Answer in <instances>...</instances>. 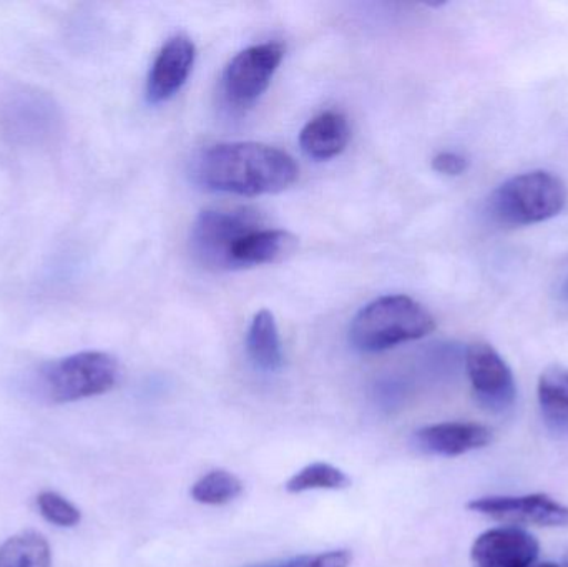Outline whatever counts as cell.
<instances>
[{
  "instance_id": "10",
  "label": "cell",
  "mask_w": 568,
  "mask_h": 567,
  "mask_svg": "<svg viewBox=\"0 0 568 567\" xmlns=\"http://www.w3.org/2000/svg\"><path fill=\"white\" fill-rule=\"evenodd\" d=\"M195 43L186 36H175L162 47L146 83L150 103H162L180 92L195 63Z\"/></svg>"
},
{
  "instance_id": "5",
  "label": "cell",
  "mask_w": 568,
  "mask_h": 567,
  "mask_svg": "<svg viewBox=\"0 0 568 567\" xmlns=\"http://www.w3.org/2000/svg\"><path fill=\"white\" fill-rule=\"evenodd\" d=\"M263 225L258 212L248 209L205 210L192 229V252L210 270H232L235 243Z\"/></svg>"
},
{
  "instance_id": "4",
  "label": "cell",
  "mask_w": 568,
  "mask_h": 567,
  "mask_svg": "<svg viewBox=\"0 0 568 567\" xmlns=\"http://www.w3.org/2000/svg\"><path fill=\"white\" fill-rule=\"evenodd\" d=\"M119 363L109 353L82 352L43 366L39 388L47 402H79L110 392L119 382Z\"/></svg>"
},
{
  "instance_id": "8",
  "label": "cell",
  "mask_w": 568,
  "mask_h": 567,
  "mask_svg": "<svg viewBox=\"0 0 568 567\" xmlns=\"http://www.w3.org/2000/svg\"><path fill=\"white\" fill-rule=\"evenodd\" d=\"M470 512L479 513L496 522L509 525L568 526V506L549 495L536 493L526 496H489L474 499L467 505Z\"/></svg>"
},
{
  "instance_id": "6",
  "label": "cell",
  "mask_w": 568,
  "mask_h": 567,
  "mask_svg": "<svg viewBox=\"0 0 568 567\" xmlns=\"http://www.w3.org/2000/svg\"><path fill=\"white\" fill-rule=\"evenodd\" d=\"M284 57L280 43H260L233 57L223 73V92L235 107H248L265 93Z\"/></svg>"
},
{
  "instance_id": "1",
  "label": "cell",
  "mask_w": 568,
  "mask_h": 567,
  "mask_svg": "<svg viewBox=\"0 0 568 567\" xmlns=\"http://www.w3.org/2000/svg\"><path fill=\"white\" fill-rule=\"evenodd\" d=\"M297 172L293 156L256 142L219 143L192 160V176L199 185L242 196L283 192L296 182Z\"/></svg>"
},
{
  "instance_id": "3",
  "label": "cell",
  "mask_w": 568,
  "mask_h": 567,
  "mask_svg": "<svg viewBox=\"0 0 568 567\" xmlns=\"http://www.w3.org/2000/svg\"><path fill=\"white\" fill-rule=\"evenodd\" d=\"M567 189L559 176L544 170L513 176L493 193L489 212L507 226H526L546 222L562 212Z\"/></svg>"
},
{
  "instance_id": "17",
  "label": "cell",
  "mask_w": 568,
  "mask_h": 567,
  "mask_svg": "<svg viewBox=\"0 0 568 567\" xmlns=\"http://www.w3.org/2000/svg\"><path fill=\"white\" fill-rule=\"evenodd\" d=\"M243 483L226 469H215L193 485L192 498L200 505L222 506L239 498Z\"/></svg>"
},
{
  "instance_id": "23",
  "label": "cell",
  "mask_w": 568,
  "mask_h": 567,
  "mask_svg": "<svg viewBox=\"0 0 568 567\" xmlns=\"http://www.w3.org/2000/svg\"><path fill=\"white\" fill-rule=\"evenodd\" d=\"M534 567H559V566L552 565V563H546V565H539V566H534Z\"/></svg>"
},
{
  "instance_id": "16",
  "label": "cell",
  "mask_w": 568,
  "mask_h": 567,
  "mask_svg": "<svg viewBox=\"0 0 568 567\" xmlns=\"http://www.w3.org/2000/svg\"><path fill=\"white\" fill-rule=\"evenodd\" d=\"M52 553L39 533L26 531L12 536L0 546V567H50Z\"/></svg>"
},
{
  "instance_id": "12",
  "label": "cell",
  "mask_w": 568,
  "mask_h": 567,
  "mask_svg": "<svg viewBox=\"0 0 568 567\" xmlns=\"http://www.w3.org/2000/svg\"><path fill=\"white\" fill-rule=\"evenodd\" d=\"M297 249V239L284 230L258 226L243 235L232 250V270L272 265L290 259Z\"/></svg>"
},
{
  "instance_id": "13",
  "label": "cell",
  "mask_w": 568,
  "mask_h": 567,
  "mask_svg": "<svg viewBox=\"0 0 568 567\" xmlns=\"http://www.w3.org/2000/svg\"><path fill=\"white\" fill-rule=\"evenodd\" d=\"M351 139L349 123L343 113L327 110L304 125L300 145L314 160H329L346 149Z\"/></svg>"
},
{
  "instance_id": "7",
  "label": "cell",
  "mask_w": 568,
  "mask_h": 567,
  "mask_svg": "<svg viewBox=\"0 0 568 567\" xmlns=\"http://www.w3.org/2000/svg\"><path fill=\"white\" fill-rule=\"evenodd\" d=\"M467 375L479 402L487 408L504 412L516 402L513 369L489 343H473L467 350Z\"/></svg>"
},
{
  "instance_id": "22",
  "label": "cell",
  "mask_w": 568,
  "mask_h": 567,
  "mask_svg": "<svg viewBox=\"0 0 568 567\" xmlns=\"http://www.w3.org/2000/svg\"><path fill=\"white\" fill-rule=\"evenodd\" d=\"M562 298L567 300L568 302V279L566 280V283H564L562 286Z\"/></svg>"
},
{
  "instance_id": "14",
  "label": "cell",
  "mask_w": 568,
  "mask_h": 567,
  "mask_svg": "<svg viewBox=\"0 0 568 567\" xmlns=\"http://www.w3.org/2000/svg\"><path fill=\"white\" fill-rule=\"evenodd\" d=\"M246 348L256 368L263 372H276L283 365L282 340L278 325L270 310H262L253 316L246 336Z\"/></svg>"
},
{
  "instance_id": "19",
  "label": "cell",
  "mask_w": 568,
  "mask_h": 567,
  "mask_svg": "<svg viewBox=\"0 0 568 567\" xmlns=\"http://www.w3.org/2000/svg\"><path fill=\"white\" fill-rule=\"evenodd\" d=\"M37 506H39L40 515L47 522L60 526V528H73V526L79 525L80 518H82L79 509L69 499L57 495V493H40L39 498H37Z\"/></svg>"
},
{
  "instance_id": "18",
  "label": "cell",
  "mask_w": 568,
  "mask_h": 567,
  "mask_svg": "<svg viewBox=\"0 0 568 567\" xmlns=\"http://www.w3.org/2000/svg\"><path fill=\"white\" fill-rule=\"evenodd\" d=\"M351 485V479L346 473L341 472L336 466L326 465V463H313L306 468L297 472L290 482L286 483V492L304 493L314 492V489H344Z\"/></svg>"
},
{
  "instance_id": "11",
  "label": "cell",
  "mask_w": 568,
  "mask_h": 567,
  "mask_svg": "<svg viewBox=\"0 0 568 567\" xmlns=\"http://www.w3.org/2000/svg\"><path fill=\"white\" fill-rule=\"evenodd\" d=\"M414 439L423 452L453 458L486 448L493 442V432L479 423H439L419 429Z\"/></svg>"
},
{
  "instance_id": "15",
  "label": "cell",
  "mask_w": 568,
  "mask_h": 567,
  "mask_svg": "<svg viewBox=\"0 0 568 567\" xmlns=\"http://www.w3.org/2000/svg\"><path fill=\"white\" fill-rule=\"evenodd\" d=\"M539 405L544 418L550 428L557 432H568V368L567 366H550L540 375Z\"/></svg>"
},
{
  "instance_id": "20",
  "label": "cell",
  "mask_w": 568,
  "mask_h": 567,
  "mask_svg": "<svg viewBox=\"0 0 568 567\" xmlns=\"http://www.w3.org/2000/svg\"><path fill=\"white\" fill-rule=\"evenodd\" d=\"M349 563L351 553L346 551V549H337V551L321 553V555L314 556H300V558L287 559V561L250 567H347Z\"/></svg>"
},
{
  "instance_id": "24",
  "label": "cell",
  "mask_w": 568,
  "mask_h": 567,
  "mask_svg": "<svg viewBox=\"0 0 568 567\" xmlns=\"http://www.w3.org/2000/svg\"><path fill=\"white\" fill-rule=\"evenodd\" d=\"M566 566L568 567V553H567V556H566Z\"/></svg>"
},
{
  "instance_id": "9",
  "label": "cell",
  "mask_w": 568,
  "mask_h": 567,
  "mask_svg": "<svg viewBox=\"0 0 568 567\" xmlns=\"http://www.w3.org/2000/svg\"><path fill=\"white\" fill-rule=\"evenodd\" d=\"M539 551V541L526 529L504 526L480 535L470 556L476 567H532Z\"/></svg>"
},
{
  "instance_id": "2",
  "label": "cell",
  "mask_w": 568,
  "mask_h": 567,
  "mask_svg": "<svg viewBox=\"0 0 568 567\" xmlns=\"http://www.w3.org/2000/svg\"><path fill=\"white\" fill-rule=\"evenodd\" d=\"M436 330V320L416 300L387 295L359 310L349 328L354 348L379 353L400 343L424 338Z\"/></svg>"
},
{
  "instance_id": "21",
  "label": "cell",
  "mask_w": 568,
  "mask_h": 567,
  "mask_svg": "<svg viewBox=\"0 0 568 567\" xmlns=\"http://www.w3.org/2000/svg\"><path fill=\"white\" fill-rule=\"evenodd\" d=\"M467 166H469V162H467L466 156L456 152H440L433 160V169L443 173V175H463Z\"/></svg>"
}]
</instances>
